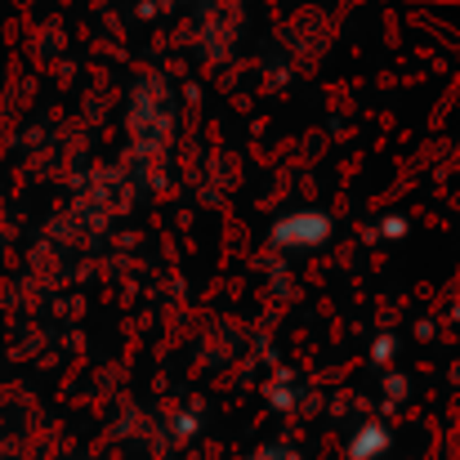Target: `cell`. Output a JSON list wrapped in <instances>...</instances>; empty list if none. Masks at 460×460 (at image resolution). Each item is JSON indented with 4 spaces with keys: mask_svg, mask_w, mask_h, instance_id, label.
I'll return each mask as SVG.
<instances>
[{
    "mask_svg": "<svg viewBox=\"0 0 460 460\" xmlns=\"http://www.w3.org/2000/svg\"><path fill=\"white\" fill-rule=\"evenodd\" d=\"M179 126V94L165 72H139L126 99V139H130V174L139 188L170 183V144Z\"/></svg>",
    "mask_w": 460,
    "mask_h": 460,
    "instance_id": "cell-1",
    "label": "cell"
},
{
    "mask_svg": "<svg viewBox=\"0 0 460 460\" xmlns=\"http://www.w3.org/2000/svg\"><path fill=\"white\" fill-rule=\"evenodd\" d=\"M135 192H139V183H135L126 161L121 165H94L76 179L67 219H76L85 233H103L117 219H126V210L135 206Z\"/></svg>",
    "mask_w": 460,
    "mask_h": 460,
    "instance_id": "cell-2",
    "label": "cell"
},
{
    "mask_svg": "<svg viewBox=\"0 0 460 460\" xmlns=\"http://www.w3.org/2000/svg\"><path fill=\"white\" fill-rule=\"evenodd\" d=\"M242 27H246V4L242 0H201L192 9V49L206 58V63H228L242 45Z\"/></svg>",
    "mask_w": 460,
    "mask_h": 460,
    "instance_id": "cell-3",
    "label": "cell"
},
{
    "mask_svg": "<svg viewBox=\"0 0 460 460\" xmlns=\"http://www.w3.org/2000/svg\"><path fill=\"white\" fill-rule=\"evenodd\" d=\"M335 233V219L317 206H305V210H287L269 224V246L282 251V255H308V251H322Z\"/></svg>",
    "mask_w": 460,
    "mask_h": 460,
    "instance_id": "cell-4",
    "label": "cell"
},
{
    "mask_svg": "<svg viewBox=\"0 0 460 460\" xmlns=\"http://www.w3.org/2000/svg\"><path fill=\"white\" fill-rule=\"evenodd\" d=\"M385 443H389V429H385V425H362V429L353 434V443H349V456L371 460V456L385 452Z\"/></svg>",
    "mask_w": 460,
    "mask_h": 460,
    "instance_id": "cell-5",
    "label": "cell"
},
{
    "mask_svg": "<svg viewBox=\"0 0 460 460\" xmlns=\"http://www.w3.org/2000/svg\"><path fill=\"white\" fill-rule=\"evenodd\" d=\"M264 394H269V402H273L278 411H296V402H300V398H296V389H291V371H282V376H273Z\"/></svg>",
    "mask_w": 460,
    "mask_h": 460,
    "instance_id": "cell-6",
    "label": "cell"
},
{
    "mask_svg": "<svg viewBox=\"0 0 460 460\" xmlns=\"http://www.w3.org/2000/svg\"><path fill=\"white\" fill-rule=\"evenodd\" d=\"M376 237H380V242H394V237H407V219H402V215H385V219L376 224Z\"/></svg>",
    "mask_w": 460,
    "mask_h": 460,
    "instance_id": "cell-7",
    "label": "cell"
},
{
    "mask_svg": "<svg viewBox=\"0 0 460 460\" xmlns=\"http://www.w3.org/2000/svg\"><path fill=\"white\" fill-rule=\"evenodd\" d=\"M251 460H300V452L287 447V443H269V447H260Z\"/></svg>",
    "mask_w": 460,
    "mask_h": 460,
    "instance_id": "cell-8",
    "label": "cell"
},
{
    "mask_svg": "<svg viewBox=\"0 0 460 460\" xmlns=\"http://www.w3.org/2000/svg\"><path fill=\"white\" fill-rule=\"evenodd\" d=\"M394 358V340L389 335H380L376 344H371V362H389Z\"/></svg>",
    "mask_w": 460,
    "mask_h": 460,
    "instance_id": "cell-9",
    "label": "cell"
},
{
    "mask_svg": "<svg viewBox=\"0 0 460 460\" xmlns=\"http://www.w3.org/2000/svg\"><path fill=\"white\" fill-rule=\"evenodd\" d=\"M385 389H389V402H398V398L407 394V380H402V376H389V380H385Z\"/></svg>",
    "mask_w": 460,
    "mask_h": 460,
    "instance_id": "cell-10",
    "label": "cell"
},
{
    "mask_svg": "<svg viewBox=\"0 0 460 460\" xmlns=\"http://www.w3.org/2000/svg\"><path fill=\"white\" fill-rule=\"evenodd\" d=\"M183 0H144V13H165V9H179Z\"/></svg>",
    "mask_w": 460,
    "mask_h": 460,
    "instance_id": "cell-11",
    "label": "cell"
}]
</instances>
